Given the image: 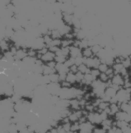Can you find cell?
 Returning a JSON list of instances; mask_svg holds the SVG:
<instances>
[{"label":"cell","instance_id":"5b68a950","mask_svg":"<svg viewBox=\"0 0 131 133\" xmlns=\"http://www.w3.org/2000/svg\"><path fill=\"white\" fill-rule=\"evenodd\" d=\"M116 92L117 91L115 90L113 87L111 86L107 87L104 90V95L111 98L112 97L115 96Z\"/></svg>","mask_w":131,"mask_h":133},{"label":"cell","instance_id":"d6986e66","mask_svg":"<svg viewBox=\"0 0 131 133\" xmlns=\"http://www.w3.org/2000/svg\"><path fill=\"white\" fill-rule=\"evenodd\" d=\"M83 63V56H79L75 58L74 60V64L77 65V66L80 65L81 64Z\"/></svg>","mask_w":131,"mask_h":133},{"label":"cell","instance_id":"ac0fdd59","mask_svg":"<svg viewBox=\"0 0 131 133\" xmlns=\"http://www.w3.org/2000/svg\"><path fill=\"white\" fill-rule=\"evenodd\" d=\"M61 44V41L58 38L57 39H53L51 42L50 43V44L49 45V47L50 46H58L60 45Z\"/></svg>","mask_w":131,"mask_h":133},{"label":"cell","instance_id":"d4e9b609","mask_svg":"<svg viewBox=\"0 0 131 133\" xmlns=\"http://www.w3.org/2000/svg\"><path fill=\"white\" fill-rule=\"evenodd\" d=\"M27 54H28L29 56H30V57H34L36 55V52L34 49H32L31 50H30L28 52Z\"/></svg>","mask_w":131,"mask_h":133},{"label":"cell","instance_id":"cb8c5ba5","mask_svg":"<svg viewBox=\"0 0 131 133\" xmlns=\"http://www.w3.org/2000/svg\"><path fill=\"white\" fill-rule=\"evenodd\" d=\"M56 62H54V61H49L48 62H47V65L51 68H55V66H56Z\"/></svg>","mask_w":131,"mask_h":133},{"label":"cell","instance_id":"8fae6325","mask_svg":"<svg viewBox=\"0 0 131 133\" xmlns=\"http://www.w3.org/2000/svg\"><path fill=\"white\" fill-rule=\"evenodd\" d=\"M122 63L123 65V66L127 69H129L131 68V60L129 58V57H127L124 58L123 61Z\"/></svg>","mask_w":131,"mask_h":133},{"label":"cell","instance_id":"8992f818","mask_svg":"<svg viewBox=\"0 0 131 133\" xmlns=\"http://www.w3.org/2000/svg\"><path fill=\"white\" fill-rule=\"evenodd\" d=\"M82 56L85 57L86 58H91L94 56L92 52L90 47H88L87 48L82 50Z\"/></svg>","mask_w":131,"mask_h":133},{"label":"cell","instance_id":"3957f363","mask_svg":"<svg viewBox=\"0 0 131 133\" xmlns=\"http://www.w3.org/2000/svg\"><path fill=\"white\" fill-rule=\"evenodd\" d=\"M55 54L49 51L46 54L42 55L41 60L44 61H52L53 58H55Z\"/></svg>","mask_w":131,"mask_h":133},{"label":"cell","instance_id":"277c9868","mask_svg":"<svg viewBox=\"0 0 131 133\" xmlns=\"http://www.w3.org/2000/svg\"><path fill=\"white\" fill-rule=\"evenodd\" d=\"M66 81L69 83L72 84H75L76 83V78L75 74L72 73L71 72L69 71L67 74Z\"/></svg>","mask_w":131,"mask_h":133},{"label":"cell","instance_id":"6da1fadb","mask_svg":"<svg viewBox=\"0 0 131 133\" xmlns=\"http://www.w3.org/2000/svg\"><path fill=\"white\" fill-rule=\"evenodd\" d=\"M111 83L113 84L118 85L121 87H123L124 84V78L119 73L115 74L112 78L111 79Z\"/></svg>","mask_w":131,"mask_h":133},{"label":"cell","instance_id":"9c48e42d","mask_svg":"<svg viewBox=\"0 0 131 133\" xmlns=\"http://www.w3.org/2000/svg\"><path fill=\"white\" fill-rule=\"evenodd\" d=\"M80 130V124L78 122H76L71 123V131L72 132H79Z\"/></svg>","mask_w":131,"mask_h":133},{"label":"cell","instance_id":"9a60e30c","mask_svg":"<svg viewBox=\"0 0 131 133\" xmlns=\"http://www.w3.org/2000/svg\"><path fill=\"white\" fill-rule=\"evenodd\" d=\"M109 66L106 63H100L98 66V69L101 73H105Z\"/></svg>","mask_w":131,"mask_h":133},{"label":"cell","instance_id":"44dd1931","mask_svg":"<svg viewBox=\"0 0 131 133\" xmlns=\"http://www.w3.org/2000/svg\"><path fill=\"white\" fill-rule=\"evenodd\" d=\"M43 38H44V43H46V44H47L48 46L49 45V44H50L51 41H53L52 38H51L49 35H48L47 34L45 35V36H44V37Z\"/></svg>","mask_w":131,"mask_h":133},{"label":"cell","instance_id":"5bb4252c","mask_svg":"<svg viewBox=\"0 0 131 133\" xmlns=\"http://www.w3.org/2000/svg\"><path fill=\"white\" fill-rule=\"evenodd\" d=\"M49 78L51 83H58L59 81V75L56 73L49 75Z\"/></svg>","mask_w":131,"mask_h":133},{"label":"cell","instance_id":"4fadbf2b","mask_svg":"<svg viewBox=\"0 0 131 133\" xmlns=\"http://www.w3.org/2000/svg\"><path fill=\"white\" fill-rule=\"evenodd\" d=\"M98 78L102 83H106L107 82H108L109 81V79H110V78L109 77V76L105 73H101Z\"/></svg>","mask_w":131,"mask_h":133},{"label":"cell","instance_id":"603a6c76","mask_svg":"<svg viewBox=\"0 0 131 133\" xmlns=\"http://www.w3.org/2000/svg\"><path fill=\"white\" fill-rule=\"evenodd\" d=\"M48 49L50 51L53 52H56V51L60 50V49L58 46H50V47H49Z\"/></svg>","mask_w":131,"mask_h":133},{"label":"cell","instance_id":"2e32d148","mask_svg":"<svg viewBox=\"0 0 131 133\" xmlns=\"http://www.w3.org/2000/svg\"><path fill=\"white\" fill-rule=\"evenodd\" d=\"M91 48V50L92 51V52L94 55V56H96L98 53V52L100 50V49L102 48L98 44H97L91 47H90Z\"/></svg>","mask_w":131,"mask_h":133},{"label":"cell","instance_id":"f1b7e54d","mask_svg":"<svg viewBox=\"0 0 131 133\" xmlns=\"http://www.w3.org/2000/svg\"><path fill=\"white\" fill-rule=\"evenodd\" d=\"M119 133H124V132H122V131H121H121H120V132H119Z\"/></svg>","mask_w":131,"mask_h":133},{"label":"cell","instance_id":"83f0119b","mask_svg":"<svg viewBox=\"0 0 131 133\" xmlns=\"http://www.w3.org/2000/svg\"><path fill=\"white\" fill-rule=\"evenodd\" d=\"M129 58H130V60H131V54L129 55Z\"/></svg>","mask_w":131,"mask_h":133},{"label":"cell","instance_id":"484cf974","mask_svg":"<svg viewBox=\"0 0 131 133\" xmlns=\"http://www.w3.org/2000/svg\"><path fill=\"white\" fill-rule=\"evenodd\" d=\"M35 64H36L37 65H43V62H42V60H41L40 59H36V60L35 61Z\"/></svg>","mask_w":131,"mask_h":133},{"label":"cell","instance_id":"7a4b0ae2","mask_svg":"<svg viewBox=\"0 0 131 133\" xmlns=\"http://www.w3.org/2000/svg\"><path fill=\"white\" fill-rule=\"evenodd\" d=\"M70 52V55L71 56V57L75 58L79 56H82V50L76 47H74L72 45L69 46Z\"/></svg>","mask_w":131,"mask_h":133},{"label":"cell","instance_id":"7402d4cb","mask_svg":"<svg viewBox=\"0 0 131 133\" xmlns=\"http://www.w3.org/2000/svg\"><path fill=\"white\" fill-rule=\"evenodd\" d=\"M70 71L74 74H76L78 71V66L75 64H73L70 68Z\"/></svg>","mask_w":131,"mask_h":133},{"label":"cell","instance_id":"30bf717a","mask_svg":"<svg viewBox=\"0 0 131 133\" xmlns=\"http://www.w3.org/2000/svg\"><path fill=\"white\" fill-rule=\"evenodd\" d=\"M90 73L91 74V75L93 76V77H94V79L95 80V79L98 78L101 72L98 69V68H93V69H91Z\"/></svg>","mask_w":131,"mask_h":133},{"label":"cell","instance_id":"ffe728a7","mask_svg":"<svg viewBox=\"0 0 131 133\" xmlns=\"http://www.w3.org/2000/svg\"><path fill=\"white\" fill-rule=\"evenodd\" d=\"M62 55L67 57L69 54H70V48L69 46V47H62V49H61Z\"/></svg>","mask_w":131,"mask_h":133},{"label":"cell","instance_id":"ba28073f","mask_svg":"<svg viewBox=\"0 0 131 133\" xmlns=\"http://www.w3.org/2000/svg\"><path fill=\"white\" fill-rule=\"evenodd\" d=\"M123 65L122 63H114V64L112 65V68L114 70V73L117 74L119 73L120 71L122 70V69L123 68Z\"/></svg>","mask_w":131,"mask_h":133},{"label":"cell","instance_id":"52a82bcc","mask_svg":"<svg viewBox=\"0 0 131 133\" xmlns=\"http://www.w3.org/2000/svg\"><path fill=\"white\" fill-rule=\"evenodd\" d=\"M86 31L83 29H80L78 32L76 34L75 37L77 39L82 41L86 38Z\"/></svg>","mask_w":131,"mask_h":133},{"label":"cell","instance_id":"7c38bea8","mask_svg":"<svg viewBox=\"0 0 131 133\" xmlns=\"http://www.w3.org/2000/svg\"><path fill=\"white\" fill-rule=\"evenodd\" d=\"M107 130L104 129L101 125L95 126L93 130L92 133H107Z\"/></svg>","mask_w":131,"mask_h":133},{"label":"cell","instance_id":"e0dca14e","mask_svg":"<svg viewBox=\"0 0 131 133\" xmlns=\"http://www.w3.org/2000/svg\"><path fill=\"white\" fill-rule=\"evenodd\" d=\"M67 57L62 55L60 56H56L55 58V61L57 62V63H64V62L67 60L66 59Z\"/></svg>","mask_w":131,"mask_h":133},{"label":"cell","instance_id":"4316f807","mask_svg":"<svg viewBox=\"0 0 131 133\" xmlns=\"http://www.w3.org/2000/svg\"><path fill=\"white\" fill-rule=\"evenodd\" d=\"M124 133H131V127H129V128L124 132Z\"/></svg>","mask_w":131,"mask_h":133}]
</instances>
